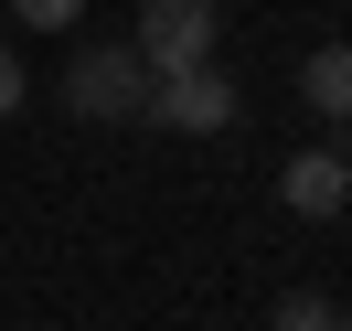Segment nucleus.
Listing matches in <instances>:
<instances>
[{
  "mask_svg": "<svg viewBox=\"0 0 352 331\" xmlns=\"http://www.w3.org/2000/svg\"><path fill=\"white\" fill-rule=\"evenodd\" d=\"M65 107H75V118H150V65H139V43H96V54H75Z\"/></svg>",
  "mask_w": 352,
  "mask_h": 331,
  "instance_id": "1",
  "label": "nucleus"
},
{
  "mask_svg": "<svg viewBox=\"0 0 352 331\" xmlns=\"http://www.w3.org/2000/svg\"><path fill=\"white\" fill-rule=\"evenodd\" d=\"M150 118H160V129H182V139H214V129H235V86H224L214 65L150 75Z\"/></svg>",
  "mask_w": 352,
  "mask_h": 331,
  "instance_id": "3",
  "label": "nucleus"
},
{
  "mask_svg": "<svg viewBox=\"0 0 352 331\" xmlns=\"http://www.w3.org/2000/svg\"><path fill=\"white\" fill-rule=\"evenodd\" d=\"M278 331H352V310L320 299V288H288V299H278Z\"/></svg>",
  "mask_w": 352,
  "mask_h": 331,
  "instance_id": "6",
  "label": "nucleus"
},
{
  "mask_svg": "<svg viewBox=\"0 0 352 331\" xmlns=\"http://www.w3.org/2000/svg\"><path fill=\"white\" fill-rule=\"evenodd\" d=\"M11 11H22V22H32V32H65V22H75V11H86V0H11Z\"/></svg>",
  "mask_w": 352,
  "mask_h": 331,
  "instance_id": "7",
  "label": "nucleus"
},
{
  "mask_svg": "<svg viewBox=\"0 0 352 331\" xmlns=\"http://www.w3.org/2000/svg\"><path fill=\"white\" fill-rule=\"evenodd\" d=\"M22 96H32V75H22V54H11V43H0V118H11V107H22Z\"/></svg>",
  "mask_w": 352,
  "mask_h": 331,
  "instance_id": "8",
  "label": "nucleus"
},
{
  "mask_svg": "<svg viewBox=\"0 0 352 331\" xmlns=\"http://www.w3.org/2000/svg\"><path fill=\"white\" fill-rule=\"evenodd\" d=\"M139 65L150 75L214 65V0H139Z\"/></svg>",
  "mask_w": 352,
  "mask_h": 331,
  "instance_id": "2",
  "label": "nucleus"
},
{
  "mask_svg": "<svg viewBox=\"0 0 352 331\" xmlns=\"http://www.w3.org/2000/svg\"><path fill=\"white\" fill-rule=\"evenodd\" d=\"M342 182H352V150H342Z\"/></svg>",
  "mask_w": 352,
  "mask_h": 331,
  "instance_id": "9",
  "label": "nucleus"
},
{
  "mask_svg": "<svg viewBox=\"0 0 352 331\" xmlns=\"http://www.w3.org/2000/svg\"><path fill=\"white\" fill-rule=\"evenodd\" d=\"M299 96H309V118H352V43H320L299 65Z\"/></svg>",
  "mask_w": 352,
  "mask_h": 331,
  "instance_id": "5",
  "label": "nucleus"
},
{
  "mask_svg": "<svg viewBox=\"0 0 352 331\" xmlns=\"http://www.w3.org/2000/svg\"><path fill=\"white\" fill-rule=\"evenodd\" d=\"M278 203H288V214H309V224H320V214H342V203H352L342 150H299V160L278 171Z\"/></svg>",
  "mask_w": 352,
  "mask_h": 331,
  "instance_id": "4",
  "label": "nucleus"
}]
</instances>
